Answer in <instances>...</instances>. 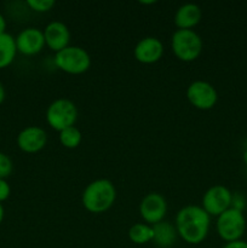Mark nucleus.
<instances>
[{
	"label": "nucleus",
	"mask_w": 247,
	"mask_h": 248,
	"mask_svg": "<svg viewBox=\"0 0 247 248\" xmlns=\"http://www.w3.org/2000/svg\"><path fill=\"white\" fill-rule=\"evenodd\" d=\"M10 193H11V189H10L9 183L5 179H0V203L9 198Z\"/></svg>",
	"instance_id": "nucleus-22"
},
{
	"label": "nucleus",
	"mask_w": 247,
	"mask_h": 248,
	"mask_svg": "<svg viewBox=\"0 0 247 248\" xmlns=\"http://www.w3.org/2000/svg\"><path fill=\"white\" fill-rule=\"evenodd\" d=\"M45 45L55 53L68 47L70 43V31L67 24L61 21L50 22L44 28Z\"/></svg>",
	"instance_id": "nucleus-12"
},
{
	"label": "nucleus",
	"mask_w": 247,
	"mask_h": 248,
	"mask_svg": "<svg viewBox=\"0 0 247 248\" xmlns=\"http://www.w3.org/2000/svg\"><path fill=\"white\" fill-rule=\"evenodd\" d=\"M2 219H4V207H2V205L0 203V223L2 222Z\"/></svg>",
	"instance_id": "nucleus-26"
},
{
	"label": "nucleus",
	"mask_w": 247,
	"mask_h": 248,
	"mask_svg": "<svg viewBox=\"0 0 247 248\" xmlns=\"http://www.w3.org/2000/svg\"><path fill=\"white\" fill-rule=\"evenodd\" d=\"M46 123L52 130L61 131L75 126L77 120V108L75 103L67 98H57L46 109Z\"/></svg>",
	"instance_id": "nucleus-5"
},
{
	"label": "nucleus",
	"mask_w": 247,
	"mask_h": 248,
	"mask_svg": "<svg viewBox=\"0 0 247 248\" xmlns=\"http://www.w3.org/2000/svg\"><path fill=\"white\" fill-rule=\"evenodd\" d=\"M17 53L16 40L9 33L0 35V69L6 68L14 62Z\"/></svg>",
	"instance_id": "nucleus-16"
},
{
	"label": "nucleus",
	"mask_w": 247,
	"mask_h": 248,
	"mask_svg": "<svg viewBox=\"0 0 247 248\" xmlns=\"http://www.w3.org/2000/svg\"><path fill=\"white\" fill-rule=\"evenodd\" d=\"M5 29H6V19H5V17L0 14V35L4 33H6V31H5Z\"/></svg>",
	"instance_id": "nucleus-24"
},
{
	"label": "nucleus",
	"mask_w": 247,
	"mask_h": 248,
	"mask_svg": "<svg viewBox=\"0 0 247 248\" xmlns=\"http://www.w3.org/2000/svg\"><path fill=\"white\" fill-rule=\"evenodd\" d=\"M167 213V202L159 193H149L139 203V215L147 224L155 225L162 222Z\"/></svg>",
	"instance_id": "nucleus-9"
},
{
	"label": "nucleus",
	"mask_w": 247,
	"mask_h": 248,
	"mask_svg": "<svg viewBox=\"0 0 247 248\" xmlns=\"http://www.w3.org/2000/svg\"><path fill=\"white\" fill-rule=\"evenodd\" d=\"M135 58L143 64H154L164 56V45L155 36L140 39L133 48Z\"/></svg>",
	"instance_id": "nucleus-11"
},
{
	"label": "nucleus",
	"mask_w": 247,
	"mask_h": 248,
	"mask_svg": "<svg viewBox=\"0 0 247 248\" xmlns=\"http://www.w3.org/2000/svg\"><path fill=\"white\" fill-rule=\"evenodd\" d=\"M116 200V189L111 181L99 178L87 184L81 195V203L90 213L101 215L113 207Z\"/></svg>",
	"instance_id": "nucleus-2"
},
{
	"label": "nucleus",
	"mask_w": 247,
	"mask_h": 248,
	"mask_svg": "<svg viewBox=\"0 0 247 248\" xmlns=\"http://www.w3.org/2000/svg\"><path fill=\"white\" fill-rule=\"evenodd\" d=\"M47 144V133L39 126H28L23 128L17 136V145L19 149L28 154H34Z\"/></svg>",
	"instance_id": "nucleus-10"
},
{
	"label": "nucleus",
	"mask_w": 247,
	"mask_h": 248,
	"mask_svg": "<svg viewBox=\"0 0 247 248\" xmlns=\"http://www.w3.org/2000/svg\"><path fill=\"white\" fill-rule=\"evenodd\" d=\"M142 5H152L155 4V1H139Z\"/></svg>",
	"instance_id": "nucleus-28"
},
{
	"label": "nucleus",
	"mask_w": 247,
	"mask_h": 248,
	"mask_svg": "<svg viewBox=\"0 0 247 248\" xmlns=\"http://www.w3.org/2000/svg\"><path fill=\"white\" fill-rule=\"evenodd\" d=\"M217 234L223 241L232 242L241 240L246 232V218L242 211L230 207L217 217Z\"/></svg>",
	"instance_id": "nucleus-6"
},
{
	"label": "nucleus",
	"mask_w": 247,
	"mask_h": 248,
	"mask_svg": "<svg viewBox=\"0 0 247 248\" xmlns=\"http://www.w3.org/2000/svg\"><path fill=\"white\" fill-rule=\"evenodd\" d=\"M223 248H247V242L244 240H237V241L227 242Z\"/></svg>",
	"instance_id": "nucleus-23"
},
{
	"label": "nucleus",
	"mask_w": 247,
	"mask_h": 248,
	"mask_svg": "<svg viewBox=\"0 0 247 248\" xmlns=\"http://www.w3.org/2000/svg\"><path fill=\"white\" fill-rule=\"evenodd\" d=\"M186 99L194 108L199 110H210L217 104L218 92L211 82L196 80L188 86Z\"/></svg>",
	"instance_id": "nucleus-7"
},
{
	"label": "nucleus",
	"mask_w": 247,
	"mask_h": 248,
	"mask_svg": "<svg viewBox=\"0 0 247 248\" xmlns=\"http://www.w3.org/2000/svg\"><path fill=\"white\" fill-rule=\"evenodd\" d=\"M232 193L224 186H213L202 196V206L210 217H218L232 207Z\"/></svg>",
	"instance_id": "nucleus-8"
},
{
	"label": "nucleus",
	"mask_w": 247,
	"mask_h": 248,
	"mask_svg": "<svg viewBox=\"0 0 247 248\" xmlns=\"http://www.w3.org/2000/svg\"><path fill=\"white\" fill-rule=\"evenodd\" d=\"M82 140V135L80 130L75 126L68 127L60 132V143L67 149H75L80 145Z\"/></svg>",
	"instance_id": "nucleus-18"
},
{
	"label": "nucleus",
	"mask_w": 247,
	"mask_h": 248,
	"mask_svg": "<svg viewBox=\"0 0 247 248\" xmlns=\"http://www.w3.org/2000/svg\"><path fill=\"white\" fill-rule=\"evenodd\" d=\"M154 232L152 225L147 223H136L128 229V239L136 245H145L153 241Z\"/></svg>",
	"instance_id": "nucleus-17"
},
{
	"label": "nucleus",
	"mask_w": 247,
	"mask_h": 248,
	"mask_svg": "<svg viewBox=\"0 0 247 248\" xmlns=\"http://www.w3.org/2000/svg\"><path fill=\"white\" fill-rule=\"evenodd\" d=\"M14 165L11 159L6 154L0 152V179H5L11 174Z\"/></svg>",
	"instance_id": "nucleus-20"
},
{
	"label": "nucleus",
	"mask_w": 247,
	"mask_h": 248,
	"mask_svg": "<svg viewBox=\"0 0 247 248\" xmlns=\"http://www.w3.org/2000/svg\"><path fill=\"white\" fill-rule=\"evenodd\" d=\"M177 235L189 245L205 241L210 232L211 217L201 206L189 205L181 208L176 216Z\"/></svg>",
	"instance_id": "nucleus-1"
},
{
	"label": "nucleus",
	"mask_w": 247,
	"mask_h": 248,
	"mask_svg": "<svg viewBox=\"0 0 247 248\" xmlns=\"http://www.w3.org/2000/svg\"><path fill=\"white\" fill-rule=\"evenodd\" d=\"M245 206H246V200L241 194H232V207L236 208L239 211H244Z\"/></svg>",
	"instance_id": "nucleus-21"
},
{
	"label": "nucleus",
	"mask_w": 247,
	"mask_h": 248,
	"mask_svg": "<svg viewBox=\"0 0 247 248\" xmlns=\"http://www.w3.org/2000/svg\"><path fill=\"white\" fill-rule=\"evenodd\" d=\"M16 40L17 51L22 55L34 56L41 52L45 47V39H44L43 31L34 27L23 29L21 33L15 38Z\"/></svg>",
	"instance_id": "nucleus-13"
},
{
	"label": "nucleus",
	"mask_w": 247,
	"mask_h": 248,
	"mask_svg": "<svg viewBox=\"0 0 247 248\" xmlns=\"http://www.w3.org/2000/svg\"><path fill=\"white\" fill-rule=\"evenodd\" d=\"M55 64L58 69L67 74L80 75L90 69L91 57L85 48L69 45L55 53Z\"/></svg>",
	"instance_id": "nucleus-4"
},
{
	"label": "nucleus",
	"mask_w": 247,
	"mask_h": 248,
	"mask_svg": "<svg viewBox=\"0 0 247 248\" xmlns=\"http://www.w3.org/2000/svg\"><path fill=\"white\" fill-rule=\"evenodd\" d=\"M4 99H5V89L4 86H2L1 82H0V104L4 102Z\"/></svg>",
	"instance_id": "nucleus-25"
},
{
	"label": "nucleus",
	"mask_w": 247,
	"mask_h": 248,
	"mask_svg": "<svg viewBox=\"0 0 247 248\" xmlns=\"http://www.w3.org/2000/svg\"><path fill=\"white\" fill-rule=\"evenodd\" d=\"M202 19V10L199 5L184 4L178 7L174 15V24L178 29H193Z\"/></svg>",
	"instance_id": "nucleus-14"
},
{
	"label": "nucleus",
	"mask_w": 247,
	"mask_h": 248,
	"mask_svg": "<svg viewBox=\"0 0 247 248\" xmlns=\"http://www.w3.org/2000/svg\"><path fill=\"white\" fill-rule=\"evenodd\" d=\"M153 232H154V237H153V242L156 246L161 248H169L176 242L177 237V230L174 225H172L170 222H162L157 223V224L152 225Z\"/></svg>",
	"instance_id": "nucleus-15"
},
{
	"label": "nucleus",
	"mask_w": 247,
	"mask_h": 248,
	"mask_svg": "<svg viewBox=\"0 0 247 248\" xmlns=\"http://www.w3.org/2000/svg\"><path fill=\"white\" fill-rule=\"evenodd\" d=\"M202 39L193 29H177L171 38L174 56L182 62H193L202 52Z\"/></svg>",
	"instance_id": "nucleus-3"
},
{
	"label": "nucleus",
	"mask_w": 247,
	"mask_h": 248,
	"mask_svg": "<svg viewBox=\"0 0 247 248\" xmlns=\"http://www.w3.org/2000/svg\"><path fill=\"white\" fill-rule=\"evenodd\" d=\"M242 159H244L245 165H246V166H247V149L244 152V155H242Z\"/></svg>",
	"instance_id": "nucleus-27"
},
{
	"label": "nucleus",
	"mask_w": 247,
	"mask_h": 248,
	"mask_svg": "<svg viewBox=\"0 0 247 248\" xmlns=\"http://www.w3.org/2000/svg\"><path fill=\"white\" fill-rule=\"evenodd\" d=\"M27 5L33 11L45 14L55 6V1L53 0H27Z\"/></svg>",
	"instance_id": "nucleus-19"
}]
</instances>
